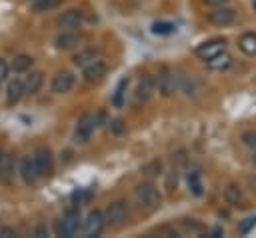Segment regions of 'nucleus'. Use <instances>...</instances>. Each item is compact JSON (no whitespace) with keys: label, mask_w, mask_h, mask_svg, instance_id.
Returning <instances> with one entry per match:
<instances>
[{"label":"nucleus","mask_w":256,"mask_h":238,"mask_svg":"<svg viewBox=\"0 0 256 238\" xmlns=\"http://www.w3.org/2000/svg\"><path fill=\"white\" fill-rule=\"evenodd\" d=\"M136 198H138V202H140L144 208H148V210H156V208H160V204H162V196H160L158 188L152 186V184H142V186H138V188H136Z\"/></svg>","instance_id":"1"},{"label":"nucleus","mask_w":256,"mask_h":238,"mask_svg":"<svg viewBox=\"0 0 256 238\" xmlns=\"http://www.w3.org/2000/svg\"><path fill=\"white\" fill-rule=\"evenodd\" d=\"M126 218H128V210L124 206V202H114L106 208V214H104V222L112 228H120L126 224Z\"/></svg>","instance_id":"2"},{"label":"nucleus","mask_w":256,"mask_h":238,"mask_svg":"<svg viewBox=\"0 0 256 238\" xmlns=\"http://www.w3.org/2000/svg\"><path fill=\"white\" fill-rule=\"evenodd\" d=\"M32 160H34L36 170H38L40 176H50L52 174V170H54V158H52V152L48 148H38Z\"/></svg>","instance_id":"3"},{"label":"nucleus","mask_w":256,"mask_h":238,"mask_svg":"<svg viewBox=\"0 0 256 238\" xmlns=\"http://www.w3.org/2000/svg\"><path fill=\"white\" fill-rule=\"evenodd\" d=\"M224 50H226V40L214 38V40H208V42L200 44V46L196 48V54H198V58H202V60L206 62V60H210L212 56H216V54H220V52H224Z\"/></svg>","instance_id":"4"},{"label":"nucleus","mask_w":256,"mask_h":238,"mask_svg":"<svg viewBox=\"0 0 256 238\" xmlns=\"http://www.w3.org/2000/svg\"><path fill=\"white\" fill-rule=\"evenodd\" d=\"M106 222H104V214L100 210H94L88 214V218L84 220V234L86 236H100V232L104 230Z\"/></svg>","instance_id":"5"},{"label":"nucleus","mask_w":256,"mask_h":238,"mask_svg":"<svg viewBox=\"0 0 256 238\" xmlns=\"http://www.w3.org/2000/svg\"><path fill=\"white\" fill-rule=\"evenodd\" d=\"M82 22H84V12L82 10H76V8L66 10L58 18V26L60 28H66V30H76V28L82 26Z\"/></svg>","instance_id":"6"},{"label":"nucleus","mask_w":256,"mask_h":238,"mask_svg":"<svg viewBox=\"0 0 256 238\" xmlns=\"http://www.w3.org/2000/svg\"><path fill=\"white\" fill-rule=\"evenodd\" d=\"M106 64L102 62V60H94V62H90V64H86L84 66V72H82V76H84V80L86 82H100L104 76H106Z\"/></svg>","instance_id":"7"},{"label":"nucleus","mask_w":256,"mask_h":238,"mask_svg":"<svg viewBox=\"0 0 256 238\" xmlns=\"http://www.w3.org/2000/svg\"><path fill=\"white\" fill-rule=\"evenodd\" d=\"M72 86H74V74H70V72H58L50 84L54 94H66L72 90Z\"/></svg>","instance_id":"8"},{"label":"nucleus","mask_w":256,"mask_h":238,"mask_svg":"<svg viewBox=\"0 0 256 238\" xmlns=\"http://www.w3.org/2000/svg\"><path fill=\"white\" fill-rule=\"evenodd\" d=\"M80 42H82V34H78V32H74V30L62 32V34H58L56 40H54V44H56L58 50H72V48H76Z\"/></svg>","instance_id":"9"},{"label":"nucleus","mask_w":256,"mask_h":238,"mask_svg":"<svg viewBox=\"0 0 256 238\" xmlns=\"http://www.w3.org/2000/svg\"><path fill=\"white\" fill-rule=\"evenodd\" d=\"M94 128H96V122H94V118H90V116H82V120L76 124V130H74V138H76V142H88L90 140V136H92V132H94Z\"/></svg>","instance_id":"10"},{"label":"nucleus","mask_w":256,"mask_h":238,"mask_svg":"<svg viewBox=\"0 0 256 238\" xmlns=\"http://www.w3.org/2000/svg\"><path fill=\"white\" fill-rule=\"evenodd\" d=\"M80 224H82V222H80L78 212H68V214L64 216V220H62V224H60V234L66 236V238H72V236L78 234Z\"/></svg>","instance_id":"11"},{"label":"nucleus","mask_w":256,"mask_h":238,"mask_svg":"<svg viewBox=\"0 0 256 238\" xmlns=\"http://www.w3.org/2000/svg\"><path fill=\"white\" fill-rule=\"evenodd\" d=\"M156 86H158V92L162 96L174 94V90H176V78H174V74H170L168 70H162L158 74V78H156Z\"/></svg>","instance_id":"12"},{"label":"nucleus","mask_w":256,"mask_h":238,"mask_svg":"<svg viewBox=\"0 0 256 238\" xmlns=\"http://www.w3.org/2000/svg\"><path fill=\"white\" fill-rule=\"evenodd\" d=\"M234 18H236V14H234V10H230V8H216V10H212V12L208 14V20H210L214 26H228V24L234 22Z\"/></svg>","instance_id":"13"},{"label":"nucleus","mask_w":256,"mask_h":238,"mask_svg":"<svg viewBox=\"0 0 256 238\" xmlns=\"http://www.w3.org/2000/svg\"><path fill=\"white\" fill-rule=\"evenodd\" d=\"M20 176H22V180L26 182V184H34L36 180H38V170H36V164H34V160L30 158V156H24L22 160H20Z\"/></svg>","instance_id":"14"},{"label":"nucleus","mask_w":256,"mask_h":238,"mask_svg":"<svg viewBox=\"0 0 256 238\" xmlns=\"http://www.w3.org/2000/svg\"><path fill=\"white\" fill-rule=\"evenodd\" d=\"M22 94H24V84L20 80H10L8 86H6V104L8 106L18 104V100L22 98Z\"/></svg>","instance_id":"15"},{"label":"nucleus","mask_w":256,"mask_h":238,"mask_svg":"<svg viewBox=\"0 0 256 238\" xmlns=\"http://www.w3.org/2000/svg\"><path fill=\"white\" fill-rule=\"evenodd\" d=\"M152 90H154V80L150 76H142L140 82H138V88H136V102L148 100V96L152 94Z\"/></svg>","instance_id":"16"},{"label":"nucleus","mask_w":256,"mask_h":238,"mask_svg":"<svg viewBox=\"0 0 256 238\" xmlns=\"http://www.w3.org/2000/svg\"><path fill=\"white\" fill-rule=\"evenodd\" d=\"M10 178H12V158H10V154H6L0 148V180L4 184H8Z\"/></svg>","instance_id":"17"},{"label":"nucleus","mask_w":256,"mask_h":238,"mask_svg":"<svg viewBox=\"0 0 256 238\" xmlns=\"http://www.w3.org/2000/svg\"><path fill=\"white\" fill-rule=\"evenodd\" d=\"M224 200H226L228 204H232V206L242 204V202H244V194H242L240 186H236V184H228V186L224 188Z\"/></svg>","instance_id":"18"},{"label":"nucleus","mask_w":256,"mask_h":238,"mask_svg":"<svg viewBox=\"0 0 256 238\" xmlns=\"http://www.w3.org/2000/svg\"><path fill=\"white\" fill-rule=\"evenodd\" d=\"M22 84H24V92L26 94H36L40 90V86H42V72H30Z\"/></svg>","instance_id":"19"},{"label":"nucleus","mask_w":256,"mask_h":238,"mask_svg":"<svg viewBox=\"0 0 256 238\" xmlns=\"http://www.w3.org/2000/svg\"><path fill=\"white\" fill-rule=\"evenodd\" d=\"M238 46H240V50H242L244 54L254 56V54H256V34H254V32H246V34H242Z\"/></svg>","instance_id":"20"},{"label":"nucleus","mask_w":256,"mask_h":238,"mask_svg":"<svg viewBox=\"0 0 256 238\" xmlns=\"http://www.w3.org/2000/svg\"><path fill=\"white\" fill-rule=\"evenodd\" d=\"M208 62V68L210 70H226L228 66H230V62H232V58L226 54V50L224 52H220V54H216V56H212L210 60H206Z\"/></svg>","instance_id":"21"},{"label":"nucleus","mask_w":256,"mask_h":238,"mask_svg":"<svg viewBox=\"0 0 256 238\" xmlns=\"http://www.w3.org/2000/svg\"><path fill=\"white\" fill-rule=\"evenodd\" d=\"M94 60H98V52L94 48H86V50H82V52H78L74 56V64L76 66H82V68L86 64H90V62H94Z\"/></svg>","instance_id":"22"},{"label":"nucleus","mask_w":256,"mask_h":238,"mask_svg":"<svg viewBox=\"0 0 256 238\" xmlns=\"http://www.w3.org/2000/svg\"><path fill=\"white\" fill-rule=\"evenodd\" d=\"M32 58L28 56V54H18L14 60H12V64H10V68L14 70V72H18V74H22V72H26V70H30V66H32Z\"/></svg>","instance_id":"23"},{"label":"nucleus","mask_w":256,"mask_h":238,"mask_svg":"<svg viewBox=\"0 0 256 238\" xmlns=\"http://www.w3.org/2000/svg\"><path fill=\"white\" fill-rule=\"evenodd\" d=\"M174 30H176V26L172 22H154L152 24V32L158 36H170V34H174Z\"/></svg>","instance_id":"24"},{"label":"nucleus","mask_w":256,"mask_h":238,"mask_svg":"<svg viewBox=\"0 0 256 238\" xmlns=\"http://www.w3.org/2000/svg\"><path fill=\"white\" fill-rule=\"evenodd\" d=\"M188 186H190V192L194 196L202 194V182H200V174L198 172H190L188 174Z\"/></svg>","instance_id":"25"},{"label":"nucleus","mask_w":256,"mask_h":238,"mask_svg":"<svg viewBox=\"0 0 256 238\" xmlns=\"http://www.w3.org/2000/svg\"><path fill=\"white\" fill-rule=\"evenodd\" d=\"M62 0H34V10L36 12H48L60 6Z\"/></svg>","instance_id":"26"},{"label":"nucleus","mask_w":256,"mask_h":238,"mask_svg":"<svg viewBox=\"0 0 256 238\" xmlns=\"http://www.w3.org/2000/svg\"><path fill=\"white\" fill-rule=\"evenodd\" d=\"M160 162L158 160H152V162H148V164H144L142 166V174L144 176H158L160 174Z\"/></svg>","instance_id":"27"},{"label":"nucleus","mask_w":256,"mask_h":238,"mask_svg":"<svg viewBox=\"0 0 256 238\" xmlns=\"http://www.w3.org/2000/svg\"><path fill=\"white\" fill-rule=\"evenodd\" d=\"M182 230L184 232H190V234H200V232H204V226L200 224V222H196V220H184L182 222Z\"/></svg>","instance_id":"28"},{"label":"nucleus","mask_w":256,"mask_h":238,"mask_svg":"<svg viewBox=\"0 0 256 238\" xmlns=\"http://www.w3.org/2000/svg\"><path fill=\"white\" fill-rule=\"evenodd\" d=\"M254 226H256V216H248L238 224V232L240 234H248L250 230H254Z\"/></svg>","instance_id":"29"},{"label":"nucleus","mask_w":256,"mask_h":238,"mask_svg":"<svg viewBox=\"0 0 256 238\" xmlns=\"http://www.w3.org/2000/svg\"><path fill=\"white\" fill-rule=\"evenodd\" d=\"M126 80H120V84H118V88H116V94H114V98H112V102H114V106H122L124 104V88H126Z\"/></svg>","instance_id":"30"},{"label":"nucleus","mask_w":256,"mask_h":238,"mask_svg":"<svg viewBox=\"0 0 256 238\" xmlns=\"http://www.w3.org/2000/svg\"><path fill=\"white\" fill-rule=\"evenodd\" d=\"M110 124V130L114 132V134H122V132H126V124L120 120V118H116V120H112V122H108Z\"/></svg>","instance_id":"31"},{"label":"nucleus","mask_w":256,"mask_h":238,"mask_svg":"<svg viewBox=\"0 0 256 238\" xmlns=\"http://www.w3.org/2000/svg\"><path fill=\"white\" fill-rule=\"evenodd\" d=\"M8 72H10V66H8V62L0 58V84H2V82L8 78Z\"/></svg>","instance_id":"32"},{"label":"nucleus","mask_w":256,"mask_h":238,"mask_svg":"<svg viewBox=\"0 0 256 238\" xmlns=\"http://www.w3.org/2000/svg\"><path fill=\"white\" fill-rule=\"evenodd\" d=\"M242 138H244V142H246L248 146H254V148H256V132H246Z\"/></svg>","instance_id":"33"},{"label":"nucleus","mask_w":256,"mask_h":238,"mask_svg":"<svg viewBox=\"0 0 256 238\" xmlns=\"http://www.w3.org/2000/svg\"><path fill=\"white\" fill-rule=\"evenodd\" d=\"M46 234H48V230H46V226H44V224L36 226V230H34V236H36V238H42V236H46Z\"/></svg>","instance_id":"34"},{"label":"nucleus","mask_w":256,"mask_h":238,"mask_svg":"<svg viewBox=\"0 0 256 238\" xmlns=\"http://www.w3.org/2000/svg\"><path fill=\"white\" fill-rule=\"evenodd\" d=\"M0 236L2 238H12V236H16V230H12V228H0Z\"/></svg>","instance_id":"35"},{"label":"nucleus","mask_w":256,"mask_h":238,"mask_svg":"<svg viewBox=\"0 0 256 238\" xmlns=\"http://www.w3.org/2000/svg\"><path fill=\"white\" fill-rule=\"evenodd\" d=\"M206 4H212V6H220V4H224L226 0H204Z\"/></svg>","instance_id":"36"},{"label":"nucleus","mask_w":256,"mask_h":238,"mask_svg":"<svg viewBox=\"0 0 256 238\" xmlns=\"http://www.w3.org/2000/svg\"><path fill=\"white\" fill-rule=\"evenodd\" d=\"M252 10H254V12H256V0H254V2H252Z\"/></svg>","instance_id":"37"},{"label":"nucleus","mask_w":256,"mask_h":238,"mask_svg":"<svg viewBox=\"0 0 256 238\" xmlns=\"http://www.w3.org/2000/svg\"><path fill=\"white\" fill-rule=\"evenodd\" d=\"M254 162H256V158H254Z\"/></svg>","instance_id":"38"}]
</instances>
